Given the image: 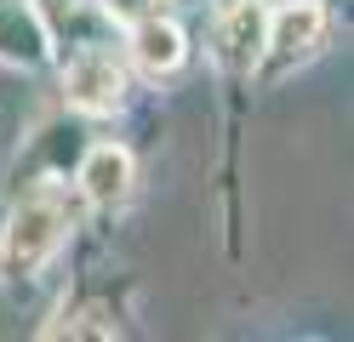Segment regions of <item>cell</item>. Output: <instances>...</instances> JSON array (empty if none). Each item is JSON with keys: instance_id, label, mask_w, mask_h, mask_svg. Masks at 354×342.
Wrapping results in <instances>:
<instances>
[{"instance_id": "6da1fadb", "label": "cell", "mask_w": 354, "mask_h": 342, "mask_svg": "<svg viewBox=\"0 0 354 342\" xmlns=\"http://www.w3.org/2000/svg\"><path fill=\"white\" fill-rule=\"evenodd\" d=\"M57 245H63V211H57L52 200H29V205H17L12 222H6L0 263H6V274H17V280H24V274H35Z\"/></svg>"}, {"instance_id": "7a4b0ae2", "label": "cell", "mask_w": 354, "mask_h": 342, "mask_svg": "<svg viewBox=\"0 0 354 342\" xmlns=\"http://www.w3.org/2000/svg\"><path fill=\"white\" fill-rule=\"evenodd\" d=\"M263 52H269V12L257 0H234L217 23V57L229 68H257Z\"/></svg>"}, {"instance_id": "3957f363", "label": "cell", "mask_w": 354, "mask_h": 342, "mask_svg": "<svg viewBox=\"0 0 354 342\" xmlns=\"http://www.w3.org/2000/svg\"><path fill=\"white\" fill-rule=\"evenodd\" d=\"M63 91H69V103L75 108H115L120 103V91H126V75H120V63L109 57V52H80L69 68H63Z\"/></svg>"}, {"instance_id": "277c9868", "label": "cell", "mask_w": 354, "mask_h": 342, "mask_svg": "<svg viewBox=\"0 0 354 342\" xmlns=\"http://www.w3.org/2000/svg\"><path fill=\"white\" fill-rule=\"evenodd\" d=\"M131 57H138L143 75H171V68L189 57V40H183V29H177L171 17L149 12V17L131 23Z\"/></svg>"}, {"instance_id": "5b68a950", "label": "cell", "mask_w": 354, "mask_h": 342, "mask_svg": "<svg viewBox=\"0 0 354 342\" xmlns=\"http://www.w3.org/2000/svg\"><path fill=\"white\" fill-rule=\"evenodd\" d=\"M80 189H86L92 205H120L126 189H131V154L115 149V143H97L80 160Z\"/></svg>"}, {"instance_id": "8992f818", "label": "cell", "mask_w": 354, "mask_h": 342, "mask_svg": "<svg viewBox=\"0 0 354 342\" xmlns=\"http://www.w3.org/2000/svg\"><path fill=\"white\" fill-rule=\"evenodd\" d=\"M320 29H326V12L315 6V0H292V6L269 12V46H274V52H286V57L308 52V46L320 40Z\"/></svg>"}, {"instance_id": "52a82bcc", "label": "cell", "mask_w": 354, "mask_h": 342, "mask_svg": "<svg viewBox=\"0 0 354 342\" xmlns=\"http://www.w3.org/2000/svg\"><path fill=\"white\" fill-rule=\"evenodd\" d=\"M0 57L29 63V68L46 57V35H40V23L29 17V6H17V0H0Z\"/></svg>"}, {"instance_id": "ba28073f", "label": "cell", "mask_w": 354, "mask_h": 342, "mask_svg": "<svg viewBox=\"0 0 354 342\" xmlns=\"http://www.w3.org/2000/svg\"><path fill=\"white\" fill-rule=\"evenodd\" d=\"M166 0H103V12L109 17H126V23H138V17H149V12H160Z\"/></svg>"}]
</instances>
